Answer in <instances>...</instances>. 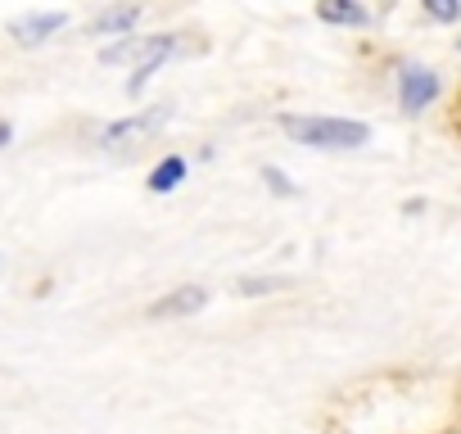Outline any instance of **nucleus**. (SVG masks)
Segmentation results:
<instances>
[{
  "label": "nucleus",
  "instance_id": "9",
  "mask_svg": "<svg viewBox=\"0 0 461 434\" xmlns=\"http://www.w3.org/2000/svg\"><path fill=\"white\" fill-rule=\"evenodd\" d=\"M181 176H185V158H181V154H167V158L149 172V190L167 194L172 185H181Z\"/></svg>",
  "mask_w": 461,
  "mask_h": 434
},
{
  "label": "nucleus",
  "instance_id": "8",
  "mask_svg": "<svg viewBox=\"0 0 461 434\" xmlns=\"http://www.w3.org/2000/svg\"><path fill=\"white\" fill-rule=\"evenodd\" d=\"M140 23V5H113L91 23V37H113V32H131Z\"/></svg>",
  "mask_w": 461,
  "mask_h": 434
},
{
  "label": "nucleus",
  "instance_id": "14",
  "mask_svg": "<svg viewBox=\"0 0 461 434\" xmlns=\"http://www.w3.org/2000/svg\"><path fill=\"white\" fill-rule=\"evenodd\" d=\"M10 136H14V131H10V122H0V145H10Z\"/></svg>",
  "mask_w": 461,
  "mask_h": 434
},
{
  "label": "nucleus",
  "instance_id": "7",
  "mask_svg": "<svg viewBox=\"0 0 461 434\" xmlns=\"http://www.w3.org/2000/svg\"><path fill=\"white\" fill-rule=\"evenodd\" d=\"M317 19L335 28H366V10L357 0H317Z\"/></svg>",
  "mask_w": 461,
  "mask_h": 434
},
{
  "label": "nucleus",
  "instance_id": "6",
  "mask_svg": "<svg viewBox=\"0 0 461 434\" xmlns=\"http://www.w3.org/2000/svg\"><path fill=\"white\" fill-rule=\"evenodd\" d=\"M203 303H208V294H203L199 285H185V290L163 294V299L149 308V317H154V321H163V317H190V312H199Z\"/></svg>",
  "mask_w": 461,
  "mask_h": 434
},
{
  "label": "nucleus",
  "instance_id": "1",
  "mask_svg": "<svg viewBox=\"0 0 461 434\" xmlns=\"http://www.w3.org/2000/svg\"><path fill=\"white\" fill-rule=\"evenodd\" d=\"M281 127L299 140V145H312V149H357L371 140V127L366 122H348V118H281Z\"/></svg>",
  "mask_w": 461,
  "mask_h": 434
},
{
  "label": "nucleus",
  "instance_id": "10",
  "mask_svg": "<svg viewBox=\"0 0 461 434\" xmlns=\"http://www.w3.org/2000/svg\"><path fill=\"white\" fill-rule=\"evenodd\" d=\"M425 14L438 23H456L461 19V0H425Z\"/></svg>",
  "mask_w": 461,
  "mask_h": 434
},
{
  "label": "nucleus",
  "instance_id": "5",
  "mask_svg": "<svg viewBox=\"0 0 461 434\" xmlns=\"http://www.w3.org/2000/svg\"><path fill=\"white\" fill-rule=\"evenodd\" d=\"M64 23H68V14H59V10H55V14H28V19H14V23H10V37H14L19 46H37V41H46L50 32H59Z\"/></svg>",
  "mask_w": 461,
  "mask_h": 434
},
{
  "label": "nucleus",
  "instance_id": "4",
  "mask_svg": "<svg viewBox=\"0 0 461 434\" xmlns=\"http://www.w3.org/2000/svg\"><path fill=\"white\" fill-rule=\"evenodd\" d=\"M398 95H402V109L407 113H420L434 95H438V77L429 73V68H402V77H398Z\"/></svg>",
  "mask_w": 461,
  "mask_h": 434
},
{
  "label": "nucleus",
  "instance_id": "2",
  "mask_svg": "<svg viewBox=\"0 0 461 434\" xmlns=\"http://www.w3.org/2000/svg\"><path fill=\"white\" fill-rule=\"evenodd\" d=\"M163 122H167V109H149V113H136V118L109 122V127L100 131V145H104V149H118V145H136V140H145L149 131H158Z\"/></svg>",
  "mask_w": 461,
  "mask_h": 434
},
{
  "label": "nucleus",
  "instance_id": "11",
  "mask_svg": "<svg viewBox=\"0 0 461 434\" xmlns=\"http://www.w3.org/2000/svg\"><path fill=\"white\" fill-rule=\"evenodd\" d=\"M140 46H145V37H131V41H122V46H109V50L100 55V64H122V59L140 55Z\"/></svg>",
  "mask_w": 461,
  "mask_h": 434
},
{
  "label": "nucleus",
  "instance_id": "12",
  "mask_svg": "<svg viewBox=\"0 0 461 434\" xmlns=\"http://www.w3.org/2000/svg\"><path fill=\"white\" fill-rule=\"evenodd\" d=\"M285 281H240V294H272V290H281Z\"/></svg>",
  "mask_w": 461,
  "mask_h": 434
},
{
  "label": "nucleus",
  "instance_id": "3",
  "mask_svg": "<svg viewBox=\"0 0 461 434\" xmlns=\"http://www.w3.org/2000/svg\"><path fill=\"white\" fill-rule=\"evenodd\" d=\"M176 50H181V37H176V32L145 37V46H140V55H136V77L127 82V91H131V95H140V86L154 77V68H158L167 55H176Z\"/></svg>",
  "mask_w": 461,
  "mask_h": 434
},
{
  "label": "nucleus",
  "instance_id": "13",
  "mask_svg": "<svg viewBox=\"0 0 461 434\" xmlns=\"http://www.w3.org/2000/svg\"><path fill=\"white\" fill-rule=\"evenodd\" d=\"M263 176L272 181V190H276V194H294V185H290V181H285V176H281L276 167H263Z\"/></svg>",
  "mask_w": 461,
  "mask_h": 434
}]
</instances>
